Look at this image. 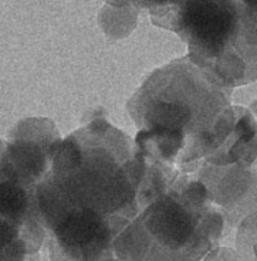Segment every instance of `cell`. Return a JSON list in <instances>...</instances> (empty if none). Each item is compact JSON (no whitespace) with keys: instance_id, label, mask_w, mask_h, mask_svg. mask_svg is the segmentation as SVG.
Instances as JSON below:
<instances>
[{"instance_id":"cell-1","label":"cell","mask_w":257,"mask_h":261,"mask_svg":"<svg viewBox=\"0 0 257 261\" xmlns=\"http://www.w3.org/2000/svg\"><path fill=\"white\" fill-rule=\"evenodd\" d=\"M130 142L97 119L54 150L53 168L39 189L40 207L71 260L110 257L114 237L137 213L145 163Z\"/></svg>"},{"instance_id":"cell-2","label":"cell","mask_w":257,"mask_h":261,"mask_svg":"<svg viewBox=\"0 0 257 261\" xmlns=\"http://www.w3.org/2000/svg\"><path fill=\"white\" fill-rule=\"evenodd\" d=\"M224 88L193 63L176 61L151 75L131 102L138 153L149 159L144 163L173 176L172 165L215 153L236 121Z\"/></svg>"},{"instance_id":"cell-3","label":"cell","mask_w":257,"mask_h":261,"mask_svg":"<svg viewBox=\"0 0 257 261\" xmlns=\"http://www.w3.org/2000/svg\"><path fill=\"white\" fill-rule=\"evenodd\" d=\"M222 226L206 186L181 180L128 226L115 251L122 261H199L218 242Z\"/></svg>"},{"instance_id":"cell-4","label":"cell","mask_w":257,"mask_h":261,"mask_svg":"<svg viewBox=\"0 0 257 261\" xmlns=\"http://www.w3.org/2000/svg\"><path fill=\"white\" fill-rule=\"evenodd\" d=\"M173 30L188 43L193 64L223 87L257 80V16L239 0H182Z\"/></svg>"},{"instance_id":"cell-5","label":"cell","mask_w":257,"mask_h":261,"mask_svg":"<svg viewBox=\"0 0 257 261\" xmlns=\"http://www.w3.org/2000/svg\"><path fill=\"white\" fill-rule=\"evenodd\" d=\"M148 6L157 7H176L182 0H145Z\"/></svg>"},{"instance_id":"cell-6","label":"cell","mask_w":257,"mask_h":261,"mask_svg":"<svg viewBox=\"0 0 257 261\" xmlns=\"http://www.w3.org/2000/svg\"><path fill=\"white\" fill-rule=\"evenodd\" d=\"M244 7H247L251 13H254L257 16V0H239Z\"/></svg>"},{"instance_id":"cell-7","label":"cell","mask_w":257,"mask_h":261,"mask_svg":"<svg viewBox=\"0 0 257 261\" xmlns=\"http://www.w3.org/2000/svg\"><path fill=\"white\" fill-rule=\"evenodd\" d=\"M208 261H222V250H220V251H216V253H213L211 258H209ZM226 261H238V260L233 257L232 253H229V255H227V260Z\"/></svg>"}]
</instances>
